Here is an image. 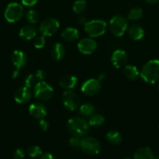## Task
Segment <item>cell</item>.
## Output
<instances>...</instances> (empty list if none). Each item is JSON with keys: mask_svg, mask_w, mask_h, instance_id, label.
Masks as SVG:
<instances>
[{"mask_svg": "<svg viewBox=\"0 0 159 159\" xmlns=\"http://www.w3.org/2000/svg\"><path fill=\"white\" fill-rule=\"evenodd\" d=\"M140 76L147 83L154 84L159 81V60L148 61L142 67Z\"/></svg>", "mask_w": 159, "mask_h": 159, "instance_id": "cell-1", "label": "cell"}, {"mask_svg": "<svg viewBox=\"0 0 159 159\" xmlns=\"http://www.w3.org/2000/svg\"><path fill=\"white\" fill-rule=\"evenodd\" d=\"M66 127L72 135H76L81 138L87 135L90 130L89 123L82 117L70 118L67 121Z\"/></svg>", "mask_w": 159, "mask_h": 159, "instance_id": "cell-2", "label": "cell"}, {"mask_svg": "<svg viewBox=\"0 0 159 159\" xmlns=\"http://www.w3.org/2000/svg\"><path fill=\"white\" fill-rule=\"evenodd\" d=\"M129 27L128 19L122 15H115L109 22V29L115 37H120L123 36Z\"/></svg>", "mask_w": 159, "mask_h": 159, "instance_id": "cell-3", "label": "cell"}, {"mask_svg": "<svg viewBox=\"0 0 159 159\" xmlns=\"http://www.w3.org/2000/svg\"><path fill=\"white\" fill-rule=\"evenodd\" d=\"M107 23L101 20H93L88 21L84 26L85 32L90 37H98L103 35L107 30Z\"/></svg>", "mask_w": 159, "mask_h": 159, "instance_id": "cell-4", "label": "cell"}, {"mask_svg": "<svg viewBox=\"0 0 159 159\" xmlns=\"http://www.w3.org/2000/svg\"><path fill=\"white\" fill-rule=\"evenodd\" d=\"M54 95V89L45 81H39L34 87V96L41 101L49 100Z\"/></svg>", "mask_w": 159, "mask_h": 159, "instance_id": "cell-5", "label": "cell"}, {"mask_svg": "<svg viewBox=\"0 0 159 159\" xmlns=\"http://www.w3.org/2000/svg\"><path fill=\"white\" fill-rule=\"evenodd\" d=\"M101 148V144L98 139L92 137H86L81 140L80 148L86 155H95L99 153Z\"/></svg>", "mask_w": 159, "mask_h": 159, "instance_id": "cell-6", "label": "cell"}, {"mask_svg": "<svg viewBox=\"0 0 159 159\" xmlns=\"http://www.w3.org/2000/svg\"><path fill=\"white\" fill-rule=\"evenodd\" d=\"M23 7L17 2L9 3L5 10V18L9 23H15L23 17Z\"/></svg>", "mask_w": 159, "mask_h": 159, "instance_id": "cell-7", "label": "cell"}, {"mask_svg": "<svg viewBox=\"0 0 159 159\" xmlns=\"http://www.w3.org/2000/svg\"><path fill=\"white\" fill-rule=\"evenodd\" d=\"M59 28V22L53 17L45 19L39 26V31L45 37H51L55 34Z\"/></svg>", "mask_w": 159, "mask_h": 159, "instance_id": "cell-8", "label": "cell"}, {"mask_svg": "<svg viewBox=\"0 0 159 159\" xmlns=\"http://www.w3.org/2000/svg\"><path fill=\"white\" fill-rule=\"evenodd\" d=\"M62 102L64 107L70 111H74L77 110L80 103L78 95L72 90H66L62 93Z\"/></svg>", "mask_w": 159, "mask_h": 159, "instance_id": "cell-9", "label": "cell"}, {"mask_svg": "<svg viewBox=\"0 0 159 159\" xmlns=\"http://www.w3.org/2000/svg\"><path fill=\"white\" fill-rule=\"evenodd\" d=\"M101 89V82L98 79H90L84 82L81 86V92L88 96H96Z\"/></svg>", "mask_w": 159, "mask_h": 159, "instance_id": "cell-10", "label": "cell"}, {"mask_svg": "<svg viewBox=\"0 0 159 159\" xmlns=\"http://www.w3.org/2000/svg\"><path fill=\"white\" fill-rule=\"evenodd\" d=\"M97 42L92 37H86L80 40L77 43V48L84 54H91L97 49Z\"/></svg>", "mask_w": 159, "mask_h": 159, "instance_id": "cell-11", "label": "cell"}, {"mask_svg": "<svg viewBox=\"0 0 159 159\" xmlns=\"http://www.w3.org/2000/svg\"><path fill=\"white\" fill-rule=\"evenodd\" d=\"M111 61L112 65L116 68H124L128 61V55L123 50H116L112 54L111 57Z\"/></svg>", "mask_w": 159, "mask_h": 159, "instance_id": "cell-12", "label": "cell"}, {"mask_svg": "<svg viewBox=\"0 0 159 159\" xmlns=\"http://www.w3.org/2000/svg\"><path fill=\"white\" fill-rule=\"evenodd\" d=\"M29 113L35 119L41 120L46 116L47 108L41 102H34L29 107Z\"/></svg>", "mask_w": 159, "mask_h": 159, "instance_id": "cell-13", "label": "cell"}, {"mask_svg": "<svg viewBox=\"0 0 159 159\" xmlns=\"http://www.w3.org/2000/svg\"><path fill=\"white\" fill-rule=\"evenodd\" d=\"M31 96L32 94L31 90L26 86L20 87L14 93V99L16 102L20 104L27 103L31 100Z\"/></svg>", "mask_w": 159, "mask_h": 159, "instance_id": "cell-14", "label": "cell"}, {"mask_svg": "<svg viewBox=\"0 0 159 159\" xmlns=\"http://www.w3.org/2000/svg\"><path fill=\"white\" fill-rule=\"evenodd\" d=\"M11 61L16 68L20 69L26 65L27 58H26V54L23 51L17 50V51H14L11 54Z\"/></svg>", "mask_w": 159, "mask_h": 159, "instance_id": "cell-15", "label": "cell"}, {"mask_svg": "<svg viewBox=\"0 0 159 159\" xmlns=\"http://www.w3.org/2000/svg\"><path fill=\"white\" fill-rule=\"evenodd\" d=\"M128 34L129 37L133 40H140L144 36V30L143 28L139 24H132L127 29Z\"/></svg>", "mask_w": 159, "mask_h": 159, "instance_id": "cell-16", "label": "cell"}, {"mask_svg": "<svg viewBox=\"0 0 159 159\" xmlns=\"http://www.w3.org/2000/svg\"><path fill=\"white\" fill-rule=\"evenodd\" d=\"M51 57L55 61H60L65 55V50L63 45L60 43H56L51 47Z\"/></svg>", "mask_w": 159, "mask_h": 159, "instance_id": "cell-17", "label": "cell"}, {"mask_svg": "<svg viewBox=\"0 0 159 159\" xmlns=\"http://www.w3.org/2000/svg\"><path fill=\"white\" fill-rule=\"evenodd\" d=\"M19 36L25 40H32L37 36V30L31 25H26L20 30Z\"/></svg>", "mask_w": 159, "mask_h": 159, "instance_id": "cell-18", "label": "cell"}, {"mask_svg": "<svg viewBox=\"0 0 159 159\" xmlns=\"http://www.w3.org/2000/svg\"><path fill=\"white\" fill-rule=\"evenodd\" d=\"M78 82V79L76 76L73 75H65L62 77L59 80V85L62 88L65 89L66 90H71L72 89L74 88Z\"/></svg>", "mask_w": 159, "mask_h": 159, "instance_id": "cell-19", "label": "cell"}, {"mask_svg": "<svg viewBox=\"0 0 159 159\" xmlns=\"http://www.w3.org/2000/svg\"><path fill=\"white\" fill-rule=\"evenodd\" d=\"M62 38L67 42H73L79 38V31L76 28L67 27L62 32Z\"/></svg>", "mask_w": 159, "mask_h": 159, "instance_id": "cell-20", "label": "cell"}, {"mask_svg": "<svg viewBox=\"0 0 159 159\" xmlns=\"http://www.w3.org/2000/svg\"><path fill=\"white\" fill-rule=\"evenodd\" d=\"M154 155L150 148L143 147L137 149L133 155L134 159H154Z\"/></svg>", "mask_w": 159, "mask_h": 159, "instance_id": "cell-21", "label": "cell"}, {"mask_svg": "<svg viewBox=\"0 0 159 159\" xmlns=\"http://www.w3.org/2000/svg\"><path fill=\"white\" fill-rule=\"evenodd\" d=\"M123 74L126 79L129 80H137L140 76V71L137 69V68L134 65H126L123 68Z\"/></svg>", "mask_w": 159, "mask_h": 159, "instance_id": "cell-22", "label": "cell"}, {"mask_svg": "<svg viewBox=\"0 0 159 159\" xmlns=\"http://www.w3.org/2000/svg\"><path fill=\"white\" fill-rule=\"evenodd\" d=\"M106 139L112 144L118 145L123 141V136L117 130H111L109 131H108L107 134H106Z\"/></svg>", "mask_w": 159, "mask_h": 159, "instance_id": "cell-23", "label": "cell"}, {"mask_svg": "<svg viewBox=\"0 0 159 159\" xmlns=\"http://www.w3.org/2000/svg\"><path fill=\"white\" fill-rule=\"evenodd\" d=\"M80 113L82 116L90 117L95 113V107L91 103H84L80 107Z\"/></svg>", "mask_w": 159, "mask_h": 159, "instance_id": "cell-24", "label": "cell"}, {"mask_svg": "<svg viewBox=\"0 0 159 159\" xmlns=\"http://www.w3.org/2000/svg\"><path fill=\"white\" fill-rule=\"evenodd\" d=\"M104 117L101 114H93L89 118V125L90 127H99L104 124Z\"/></svg>", "mask_w": 159, "mask_h": 159, "instance_id": "cell-25", "label": "cell"}, {"mask_svg": "<svg viewBox=\"0 0 159 159\" xmlns=\"http://www.w3.org/2000/svg\"><path fill=\"white\" fill-rule=\"evenodd\" d=\"M87 9V2L85 0H76L73 5V11L76 14L80 15Z\"/></svg>", "mask_w": 159, "mask_h": 159, "instance_id": "cell-26", "label": "cell"}, {"mask_svg": "<svg viewBox=\"0 0 159 159\" xmlns=\"http://www.w3.org/2000/svg\"><path fill=\"white\" fill-rule=\"evenodd\" d=\"M143 16V9L140 7H134L129 11L128 14V20H138Z\"/></svg>", "mask_w": 159, "mask_h": 159, "instance_id": "cell-27", "label": "cell"}, {"mask_svg": "<svg viewBox=\"0 0 159 159\" xmlns=\"http://www.w3.org/2000/svg\"><path fill=\"white\" fill-rule=\"evenodd\" d=\"M26 154L31 158H37L42 155V150L39 146L32 145L26 149Z\"/></svg>", "mask_w": 159, "mask_h": 159, "instance_id": "cell-28", "label": "cell"}, {"mask_svg": "<svg viewBox=\"0 0 159 159\" xmlns=\"http://www.w3.org/2000/svg\"><path fill=\"white\" fill-rule=\"evenodd\" d=\"M26 19L28 23L35 24L39 20V14L34 9H30L26 12Z\"/></svg>", "mask_w": 159, "mask_h": 159, "instance_id": "cell-29", "label": "cell"}, {"mask_svg": "<svg viewBox=\"0 0 159 159\" xmlns=\"http://www.w3.org/2000/svg\"><path fill=\"white\" fill-rule=\"evenodd\" d=\"M81 140H82L81 137L76 136V135H72L70 141H69V145L70 146L71 148L78 149L79 148H80Z\"/></svg>", "mask_w": 159, "mask_h": 159, "instance_id": "cell-30", "label": "cell"}, {"mask_svg": "<svg viewBox=\"0 0 159 159\" xmlns=\"http://www.w3.org/2000/svg\"><path fill=\"white\" fill-rule=\"evenodd\" d=\"M45 43H46L45 36L42 35V34L41 36H37V37H36L34 38V46L37 49H41V48H43L45 46Z\"/></svg>", "mask_w": 159, "mask_h": 159, "instance_id": "cell-31", "label": "cell"}, {"mask_svg": "<svg viewBox=\"0 0 159 159\" xmlns=\"http://www.w3.org/2000/svg\"><path fill=\"white\" fill-rule=\"evenodd\" d=\"M36 80H37V79L35 77V75H28L24 79V82H24V85L26 88L31 89V87L34 86L36 85Z\"/></svg>", "mask_w": 159, "mask_h": 159, "instance_id": "cell-32", "label": "cell"}, {"mask_svg": "<svg viewBox=\"0 0 159 159\" xmlns=\"http://www.w3.org/2000/svg\"><path fill=\"white\" fill-rule=\"evenodd\" d=\"M49 123L45 118L39 120V127H40V129L42 131H47L49 129Z\"/></svg>", "mask_w": 159, "mask_h": 159, "instance_id": "cell-33", "label": "cell"}, {"mask_svg": "<svg viewBox=\"0 0 159 159\" xmlns=\"http://www.w3.org/2000/svg\"><path fill=\"white\" fill-rule=\"evenodd\" d=\"M25 157L24 152H23V149L18 148L14 152L13 155H12V158L13 159H23Z\"/></svg>", "mask_w": 159, "mask_h": 159, "instance_id": "cell-34", "label": "cell"}, {"mask_svg": "<svg viewBox=\"0 0 159 159\" xmlns=\"http://www.w3.org/2000/svg\"><path fill=\"white\" fill-rule=\"evenodd\" d=\"M36 79L38 81H44L46 78V72L42 69H38L35 73Z\"/></svg>", "mask_w": 159, "mask_h": 159, "instance_id": "cell-35", "label": "cell"}, {"mask_svg": "<svg viewBox=\"0 0 159 159\" xmlns=\"http://www.w3.org/2000/svg\"><path fill=\"white\" fill-rule=\"evenodd\" d=\"M37 2V0H22V4L25 6H34Z\"/></svg>", "mask_w": 159, "mask_h": 159, "instance_id": "cell-36", "label": "cell"}, {"mask_svg": "<svg viewBox=\"0 0 159 159\" xmlns=\"http://www.w3.org/2000/svg\"><path fill=\"white\" fill-rule=\"evenodd\" d=\"M76 22H77V23H79V24L83 25V26H85L86 23H87L88 21H87V18H86V17L84 16H80V15L79 16H78L77 18H76Z\"/></svg>", "mask_w": 159, "mask_h": 159, "instance_id": "cell-37", "label": "cell"}, {"mask_svg": "<svg viewBox=\"0 0 159 159\" xmlns=\"http://www.w3.org/2000/svg\"><path fill=\"white\" fill-rule=\"evenodd\" d=\"M39 159H55L53 155L50 153H42Z\"/></svg>", "mask_w": 159, "mask_h": 159, "instance_id": "cell-38", "label": "cell"}, {"mask_svg": "<svg viewBox=\"0 0 159 159\" xmlns=\"http://www.w3.org/2000/svg\"><path fill=\"white\" fill-rule=\"evenodd\" d=\"M105 78H106L105 73H101V74L98 75V78H97V79H98V80L100 81V82H101V81H103L104 79H105Z\"/></svg>", "mask_w": 159, "mask_h": 159, "instance_id": "cell-39", "label": "cell"}, {"mask_svg": "<svg viewBox=\"0 0 159 159\" xmlns=\"http://www.w3.org/2000/svg\"><path fill=\"white\" fill-rule=\"evenodd\" d=\"M19 75H20V69L17 68V69L13 71V73H12V78H13V79H17V77H19Z\"/></svg>", "mask_w": 159, "mask_h": 159, "instance_id": "cell-40", "label": "cell"}, {"mask_svg": "<svg viewBox=\"0 0 159 159\" xmlns=\"http://www.w3.org/2000/svg\"><path fill=\"white\" fill-rule=\"evenodd\" d=\"M145 1L149 4H156V3L158 2L159 0H145Z\"/></svg>", "mask_w": 159, "mask_h": 159, "instance_id": "cell-41", "label": "cell"}, {"mask_svg": "<svg viewBox=\"0 0 159 159\" xmlns=\"http://www.w3.org/2000/svg\"><path fill=\"white\" fill-rule=\"evenodd\" d=\"M154 159H159V156H155L154 158Z\"/></svg>", "mask_w": 159, "mask_h": 159, "instance_id": "cell-42", "label": "cell"}, {"mask_svg": "<svg viewBox=\"0 0 159 159\" xmlns=\"http://www.w3.org/2000/svg\"><path fill=\"white\" fill-rule=\"evenodd\" d=\"M124 159H132V158H129V157H127V158H125Z\"/></svg>", "mask_w": 159, "mask_h": 159, "instance_id": "cell-43", "label": "cell"}, {"mask_svg": "<svg viewBox=\"0 0 159 159\" xmlns=\"http://www.w3.org/2000/svg\"><path fill=\"white\" fill-rule=\"evenodd\" d=\"M157 89H158V91H159V83H158V85H157Z\"/></svg>", "mask_w": 159, "mask_h": 159, "instance_id": "cell-44", "label": "cell"}, {"mask_svg": "<svg viewBox=\"0 0 159 159\" xmlns=\"http://www.w3.org/2000/svg\"><path fill=\"white\" fill-rule=\"evenodd\" d=\"M158 129H159V126H158Z\"/></svg>", "mask_w": 159, "mask_h": 159, "instance_id": "cell-45", "label": "cell"}]
</instances>
